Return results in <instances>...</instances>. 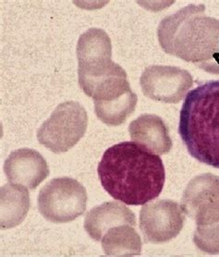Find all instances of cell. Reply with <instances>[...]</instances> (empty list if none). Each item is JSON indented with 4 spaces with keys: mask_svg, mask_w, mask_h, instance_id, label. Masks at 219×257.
Returning <instances> with one entry per match:
<instances>
[{
    "mask_svg": "<svg viewBox=\"0 0 219 257\" xmlns=\"http://www.w3.org/2000/svg\"><path fill=\"white\" fill-rule=\"evenodd\" d=\"M181 208L197 226L218 223V176L204 173L194 177L185 189Z\"/></svg>",
    "mask_w": 219,
    "mask_h": 257,
    "instance_id": "cell-10",
    "label": "cell"
},
{
    "mask_svg": "<svg viewBox=\"0 0 219 257\" xmlns=\"http://www.w3.org/2000/svg\"><path fill=\"white\" fill-rule=\"evenodd\" d=\"M90 97L94 102L96 117L108 126H120L125 122L133 115L138 101L125 70L101 82Z\"/></svg>",
    "mask_w": 219,
    "mask_h": 257,
    "instance_id": "cell-7",
    "label": "cell"
},
{
    "mask_svg": "<svg viewBox=\"0 0 219 257\" xmlns=\"http://www.w3.org/2000/svg\"><path fill=\"white\" fill-rule=\"evenodd\" d=\"M144 95L155 101L178 104L193 85L188 70L179 67L153 65L145 68L140 79Z\"/></svg>",
    "mask_w": 219,
    "mask_h": 257,
    "instance_id": "cell-9",
    "label": "cell"
},
{
    "mask_svg": "<svg viewBox=\"0 0 219 257\" xmlns=\"http://www.w3.org/2000/svg\"><path fill=\"white\" fill-rule=\"evenodd\" d=\"M193 242L203 252L219 254V222L208 226H197Z\"/></svg>",
    "mask_w": 219,
    "mask_h": 257,
    "instance_id": "cell-16",
    "label": "cell"
},
{
    "mask_svg": "<svg viewBox=\"0 0 219 257\" xmlns=\"http://www.w3.org/2000/svg\"><path fill=\"white\" fill-rule=\"evenodd\" d=\"M124 224L136 227V216L133 211L121 203L106 202L87 213L84 229L92 240L100 241L110 228Z\"/></svg>",
    "mask_w": 219,
    "mask_h": 257,
    "instance_id": "cell-12",
    "label": "cell"
},
{
    "mask_svg": "<svg viewBox=\"0 0 219 257\" xmlns=\"http://www.w3.org/2000/svg\"><path fill=\"white\" fill-rule=\"evenodd\" d=\"M179 134L192 158L219 169V81L204 82L188 94Z\"/></svg>",
    "mask_w": 219,
    "mask_h": 257,
    "instance_id": "cell-3",
    "label": "cell"
},
{
    "mask_svg": "<svg viewBox=\"0 0 219 257\" xmlns=\"http://www.w3.org/2000/svg\"><path fill=\"white\" fill-rule=\"evenodd\" d=\"M31 207L26 187L9 182L0 189V225L2 229L15 228L25 219Z\"/></svg>",
    "mask_w": 219,
    "mask_h": 257,
    "instance_id": "cell-14",
    "label": "cell"
},
{
    "mask_svg": "<svg viewBox=\"0 0 219 257\" xmlns=\"http://www.w3.org/2000/svg\"><path fill=\"white\" fill-rule=\"evenodd\" d=\"M76 54L79 84L88 96L105 79L124 70L112 61V44L104 30H87L78 40Z\"/></svg>",
    "mask_w": 219,
    "mask_h": 257,
    "instance_id": "cell-4",
    "label": "cell"
},
{
    "mask_svg": "<svg viewBox=\"0 0 219 257\" xmlns=\"http://www.w3.org/2000/svg\"><path fill=\"white\" fill-rule=\"evenodd\" d=\"M157 37L165 52L219 75V21L206 16L204 5L190 4L164 18Z\"/></svg>",
    "mask_w": 219,
    "mask_h": 257,
    "instance_id": "cell-2",
    "label": "cell"
},
{
    "mask_svg": "<svg viewBox=\"0 0 219 257\" xmlns=\"http://www.w3.org/2000/svg\"><path fill=\"white\" fill-rule=\"evenodd\" d=\"M86 189L74 179L57 178L48 181L37 198L38 210L46 220L68 223L84 214L87 206Z\"/></svg>",
    "mask_w": 219,
    "mask_h": 257,
    "instance_id": "cell-6",
    "label": "cell"
},
{
    "mask_svg": "<svg viewBox=\"0 0 219 257\" xmlns=\"http://www.w3.org/2000/svg\"><path fill=\"white\" fill-rule=\"evenodd\" d=\"M184 212L172 200H157L144 205L140 213V229L147 243L159 244L175 239L184 225Z\"/></svg>",
    "mask_w": 219,
    "mask_h": 257,
    "instance_id": "cell-8",
    "label": "cell"
},
{
    "mask_svg": "<svg viewBox=\"0 0 219 257\" xmlns=\"http://www.w3.org/2000/svg\"><path fill=\"white\" fill-rule=\"evenodd\" d=\"M4 171L10 182L35 190L49 175V168L40 153L21 148L11 153L4 163Z\"/></svg>",
    "mask_w": 219,
    "mask_h": 257,
    "instance_id": "cell-11",
    "label": "cell"
},
{
    "mask_svg": "<svg viewBox=\"0 0 219 257\" xmlns=\"http://www.w3.org/2000/svg\"><path fill=\"white\" fill-rule=\"evenodd\" d=\"M97 172L104 191L129 205H145L157 198L166 181L161 158L133 142L110 147L103 155Z\"/></svg>",
    "mask_w": 219,
    "mask_h": 257,
    "instance_id": "cell-1",
    "label": "cell"
},
{
    "mask_svg": "<svg viewBox=\"0 0 219 257\" xmlns=\"http://www.w3.org/2000/svg\"><path fill=\"white\" fill-rule=\"evenodd\" d=\"M102 247L107 256L141 255L143 242L135 227L124 224L110 228L102 239Z\"/></svg>",
    "mask_w": 219,
    "mask_h": 257,
    "instance_id": "cell-15",
    "label": "cell"
},
{
    "mask_svg": "<svg viewBox=\"0 0 219 257\" xmlns=\"http://www.w3.org/2000/svg\"><path fill=\"white\" fill-rule=\"evenodd\" d=\"M88 116L84 107L76 101L58 105L37 132L42 146L56 154L68 152L86 132Z\"/></svg>",
    "mask_w": 219,
    "mask_h": 257,
    "instance_id": "cell-5",
    "label": "cell"
},
{
    "mask_svg": "<svg viewBox=\"0 0 219 257\" xmlns=\"http://www.w3.org/2000/svg\"><path fill=\"white\" fill-rule=\"evenodd\" d=\"M129 133L134 142L157 155H166L172 149L173 143L168 128L161 117L154 114H144L129 126Z\"/></svg>",
    "mask_w": 219,
    "mask_h": 257,
    "instance_id": "cell-13",
    "label": "cell"
}]
</instances>
